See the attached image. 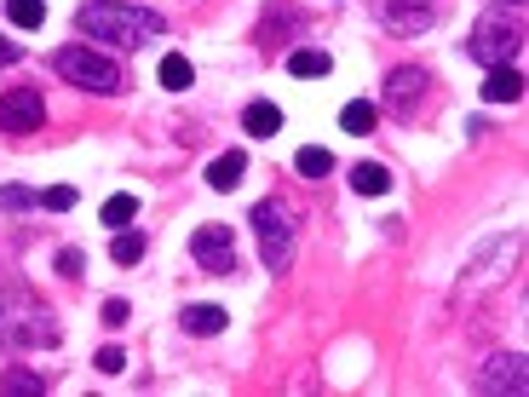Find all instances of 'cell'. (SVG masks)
<instances>
[{
  "label": "cell",
  "mask_w": 529,
  "mask_h": 397,
  "mask_svg": "<svg viewBox=\"0 0 529 397\" xmlns=\"http://www.w3.org/2000/svg\"><path fill=\"white\" fill-rule=\"evenodd\" d=\"M426 87H432V81H426L420 64H397V70L386 75V104L397 110V116H414V104L426 98Z\"/></svg>",
  "instance_id": "52a82bcc"
},
{
  "label": "cell",
  "mask_w": 529,
  "mask_h": 397,
  "mask_svg": "<svg viewBox=\"0 0 529 397\" xmlns=\"http://www.w3.org/2000/svg\"><path fill=\"white\" fill-rule=\"evenodd\" d=\"M98 219H104L110 231H121V225H133V219H138V196H127V190H121V196H110V202L98 208Z\"/></svg>",
  "instance_id": "ffe728a7"
},
{
  "label": "cell",
  "mask_w": 529,
  "mask_h": 397,
  "mask_svg": "<svg viewBox=\"0 0 529 397\" xmlns=\"http://www.w3.org/2000/svg\"><path fill=\"white\" fill-rule=\"evenodd\" d=\"M46 121V98L35 87H12L0 93V133H35Z\"/></svg>",
  "instance_id": "8992f818"
},
{
  "label": "cell",
  "mask_w": 529,
  "mask_h": 397,
  "mask_svg": "<svg viewBox=\"0 0 529 397\" xmlns=\"http://www.w3.org/2000/svg\"><path fill=\"white\" fill-rule=\"evenodd\" d=\"M144 248H150V242H144V231H127V225H121V231L110 236V259H115V265H138V259H144Z\"/></svg>",
  "instance_id": "ac0fdd59"
},
{
  "label": "cell",
  "mask_w": 529,
  "mask_h": 397,
  "mask_svg": "<svg viewBox=\"0 0 529 397\" xmlns=\"http://www.w3.org/2000/svg\"><path fill=\"white\" fill-rule=\"evenodd\" d=\"M294 167L305 173V179H328V173H334V156H328L322 144H305V150L294 156Z\"/></svg>",
  "instance_id": "44dd1931"
},
{
  "label": "cell",
  "mask_w": 529,
  "mask_h": 397,
  "mask_svg": "<svg viewBox=\"0 0 529 397\" xmlns=\"http://www.w3.org/2000/svg\"><path fill=\"white\" fill-rule=\"evenodd\" d=\"M483 392H524V357H518V351H506V357H489V363H483V380H478Z\"/></svg>",
  "instance_id": "ba28073f"
},
{
  "label": "cell",
  "mask_w": 529,
  "mask_h": 397,
  "mask_svg": "<svg viewBox=\"0 0 529 397\" xmlns=\"http://www.w3.org/2000/svg\"><path fill=\"white\" fill-rule=\"evenodd\" d=\"M0 208H41V190H29V185H0Z\"/></svg>",
  "instance_id": "603a6c76"
},
{
  "label": "cell",
  "mask_w": 529,
  "mask_h": 397,
  "mask_svg": "<svg viewBox=\"0 0 529 397\" xmlns=\"http://www.w3.org/2000/svg\"><path fill=\"white\" fill-rule=\"evenodd\" d=\"M127 317H133V305H127V300H104V323H110V328H121Z\"/></svg>",
  "instance_id": "4316f807"
},
{
  "label": "cell",
  "mask_w": 529,
  "mask_h": 397,
  "mask_svg": "<svg viewBox=\"0 0 529 397\" xmlns=\"http://www.w3.org/2000/svg\"><path fill=\"white\" fill-rule=\"evenodd\" d=\"M374 121H380V104H368V98H351V104L340 110V127L345 133H357V139L374 133Z\"/></svg>",
  "instance_id": "e0dca14e"
},
{
  "label": "cell",
  "mask_w": 529,
  "mask_h": 397,
  "mask_svg": "<svg viewBox=\"0 0 529 397\" xmlns=\"http://www.w3.org/2000/svg\"><path fill=\"white\" fill-rule=\"evenodd\" d=\"M75 202H81V196H75V185H52V190H41V208H46V213H69Z\"/></svg>",
  "instance_id": "cb8c5ba5"
},
{
  "label": "cell",
  "mask_w": 529,
  "mask_h": 397,
  "mask_svg": "<svg viewBox=\"0 0 529 397\" xmlns=\"http://www.w3.org/2000/svg\"><path fill=\"white\" fill-rule=\"evenodd\" d=\"M328 70H334V58H328V52H317V47L288 52V75H299V81H322Z\"/></svg>",
  "instance_id": "5bb4252c"
},
{
  "label": "cell",
  "mask_w": 529,
  "mask_h": 397,
  "mask_svg": "<svg viewBox=\"0 0 529 397\" xmlns=\"http://www.w3.org/2000/svg\"><path fill=\"white\" fill-rule=\"evenodd\" d=\"M58 271H64V277H81V271H87V254H81V248H64V254H58Z\"/></svg>",
  "instance_id": "d4e9b609"
},
{
  "label": "cell",
  "mask_w": 529,
  "mask_h": 397,
  "mask_svg": "<svg viewBox=\"0 0 529 397\" xmlns=\"http://www.w3.org/2000/svg\"><path fill=\"white\" fill-rule=\"evenodd\" d=\"M6 18L18 29H41L46 24V0H6Z\"/></svg>",
  "instance_id": "7402d4cb"
},
{
  "label": "cell",
  "mask_w": 529,
  "mask_h": 397,
  "mask_svg": "<svg viewBox=\"0 0 529 397\" xmlns=\"http://www.w3.org/2000/svg\"><path fill=\"white\" fill-rule=\"evenodd\" d=\"M75 24L98 47H138V41H156L161 35V12L138 6V0H87L75 12Z\"/></svg>",
  "instance_id": "6da1fadb"
},
{
  "label": "cell",
  "mask_w": 529,
  "mask_h": 397,
  "mask_svg": "<svg viewBox=\"0 0 529 397\" xmlns=\"http://www.w3.org/2000/svg\"><path fill=\"white\" fill-rule=\"evenodd\" d=\"M0 64H18V47H12L6 35H0Z\"/></svg>",
  "instance_id": "83f0119b"
},
{
  "label": "cell",
  "mask_w": 529,
  "mask_h": 397,
  "mask_svg": "<svg viewBox=\"0 0 529 397\" xmlns=\"http://www.w3.org/2000/svg\"><path fill=\"white\" fill-rule=\"evenodd\" d=\"M179 323H184V334H219L230 323V311L225 305H184Z\"/></svg>",
  "instance_id": "4fadbf2b"
},
{
  "label": "cell",
  "mask_w": 529,
  "mask_h": 397,
  "mask_svg": "<svg viewBox=\"0 0 529 397\" xmlns=\"http://www.w3.org/2000/svg\"><path fill=\"white\" fill-rule=\"evenodd\" d=\"M52 70L64 75L69 87H81V93H98V98L121 93V64H115L110 52H98V47H58Z\"/></svg>",
  "instance_id": "7a4b0ae2"
},
{
  "label": "cell",
  "mask_w": 529,
  "mask_h": 397,
  "mask_svg": "<svg viewBox=\"0 0 529 397\" xmlns=\"http://www.w3.org/2000/svg\"><path fill=\"white\" fill-rule=\"evenodd\" d=\"M518 98H524L518 64H495V70L483 75V104H518Z\"/></svg>",
  "instance_id": "9c48e42d"
},
{
  "label": "cell",
  "mask_w": 529,
  "mask_h": 397,
  "mask_svg": "<svg viewBox=\"0 0 529 397\" xmlns=\"http://www.w3.org/2000/svg\"><path fill=\"white\" fill-rule=\"evenodd\" d=\"M41 392H46V374H29V369L0 374V397H41Z\"/></svg>",
  "instance_id": "d6986e66"
},
{
  "label": "cell",
  "mask_w": 529,
  "mask_h": 397,
  "mask_svg": "<svg viewBox=\"0 0 529 397\" xmlns=\"http://www.w3.org/2000/svg\"><path fill=\"white\" fill-rule=\"evenodd\" d=\"M466 52L478 58L483 70H495V64H512V58H518V29L506 24L501 12H489V18H483V24L466 35Z\"/></svg>",
  "instance_id": "277c9868"
},
{
  "label": "cell",
  "mask_w": 529,
  "mask_h": 397,
  "mask_svg": "<svg viewBox=\"0 0 529 397\" xmlns=\"http://www.w3.org/2000/svg\"><path fill=\"white\" fill-rule=\"evenodd\" d=\"M190 254H196V265L213 271V277H236V236H230V225H196Z\"/></svg>",
  "instance_id": "5b68a950"
},
{
  "label": "cell",
  "mask_w": 529,
  "mask_h": 397,
  "mask_svg": "<svg viewBox=\"0 0 529 397\" xmlns=\"http://www.w3.org/2000/svg\"><path fill=\"white\" fill-rule=\"evenodd\" d=\"M242 127H248V139H276L282 133V110H276L271 98H253L248 110H242Z\"/></svg>",
  "instance_id": "7c38bea8"
},
{
  "label": "cell",
  "mask_w": 529,
  "mask_h": 397,
  "mask_svg": "<svg viewBox=\"0 0 529 397\" xmlns=\"http://www.w3.org/2000/svg\"><path fill=\"white\" fill-rule=\"evenodd\" d=\"M351 190H357V196H386V190H391V167L357 162V167H351Z\"/></svg>",
  "instance_id": "9a60e30c"
},
{
  "label": "cell",
  "mask_w": 529,
  "mask_h": 397,
  "mask_svg": "<svg viewBox=\"0 0 529 397\" xmlns=\"http://www.w3.org/2000/svg\"><path fill=\"white\" fill-rule=\"evenodd\" d=\"M98 369H104V374H121V369H127V351H121V346H104V351H98Z\"/></svg>",
  "instance_id": "484cf974"
},
{
  "label": "cell",
  "mask_w": 529,
  "mask_h": 397,
  "mask_svg": "<svg viewBox=\"0 0 529 397\" xmlns=\"http://www.w3.org/2000/svg\"><path fill=\"white\" fill-rule=\"evenodd\" d=\"M242 173H248V150H225V156L207 162V185L213 190H236L242 185Z\"/></svg>",
  "instance_id": "8fae6325"
},
{
  "label": "cell",
  "mask_w": 529,
  "mask_h": 397,
  "mask_svg": "<svg viewBox=\"0 0 529 397\" xmlns=\"http://www.w3.org/2000/svg\"><path fill=\"white\" fill-rule=\"evenodd\" d=\"M512 6H518V0H512Z\"/></svg>",
  "instance_id": "f1b7e54d"
},
{
  "label": "cell",
  "mask_w": 529,
  "mask_h": 397,
  "mask_svg": "<svg viewBox=\"0 0 529 397\" xmlns=\"http://www.w3.org/2000/svg\"><path fill=\"white\" fill-rule=\"evenodd\" d=\"M156 81L167 87V93H190L196 70H190V58H184V52H167V58H161V70H156Z\"/></svg>",
  "instance_id": "2e32d148"
},
{
  "label": "cell",
  "mask_w": 529,
  "mask_h": 397,
  "mask_svg": "<svg viewBox=\"0 0 529 397\" xmlns=\"http://www.w3.org/2000/svg\"><path fill=\"white\" fill-rule=\"evenodd\" d=\"M386 24L397 35H420V29H432V6L426 0H386Z\"/></svg>",
  "instance_id": "30bf717a"
},
{
  "label": "cell",
  "mask_w": 529,
  "mask_h": 397,
  "mask_svg": "<svg viewBox=\"0 0 529 397\" xmlns=\"http://www.w3.org/2000/svg\"><path fill=\"white\" fill-rule=\"evenodd\" d=\"M248 219H253V231H259V259L271 271H288V259H294V208L265 196V202H253Z\"/></svg>",
  "instance_id": "3957f363"
}]
</instances>
